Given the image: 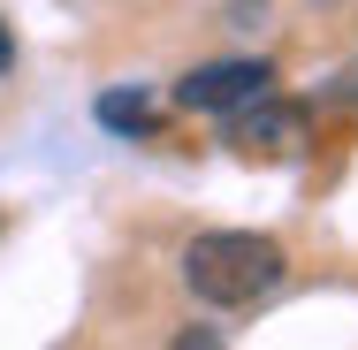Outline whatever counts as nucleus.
Listing matches in <instances>:
<instances>
[{
  "instance_id": "obj_4",
  "label": "nucleus",
  "mask_w": 358,
  "mask_h": 350,
  "mask_svg": "<svg viewBox=\"0 0 358 350\" xmlns=\"http://www.w3.org/2000/svg\"><path fill=\"white\" fill-rule=\"evenodd\" d=\"M99 122L115 138H160V107L145 92H99Z\"/></svg>"
},
{
  "instance_id": "obj_5",
  "label": "nucleus",
  "mask_w": 358,
  "mask_h": 350,
  "mask_svg": "<svg viewBox=\"0 0 358 350\" xmlns=\"http://www.w3.org/2000/svg\"><path fill=\"white\" fill-rule=\"evenodd\" d=\"M0 76H15V31H8V15H0Z\"/></svg>"
},
{
  "instance_id": "obj_2",
  "label": "nucleus",
  "mask_w": 358,
  "mask_h": 350,
  "mask_svg": "<svg viewBox=\"0 0 358 350\" xmlns=\"http://www.w3.org/2000/svg\"><path fill=\"white\" fill-rule=\"evenodd\" d=\"M267 92H275L267 61H206V69H191L176 84V107H191V115H236V107H252Z\"/></svg>"
},
{
  "instance_id": "obj_3",
  "label": "nucleus",
  "mask_w": 358,
  "mask_h": 350,
  "mask_svg": "<svg viewBox=\"0 0 358 350\" xmlns=\"http://www.w3.org/2000/svg\"><path fill=\"white\" fill-rule=\"evenodd\" d=\"M305 138V107H289V99H252V107H236V115H221V145L229 152H252V160H267V152H289V145Z\"/></svg>"
},
{
  "instance_id": "obj_1",
  "label": "nucleus",
  "mask_w": 358,
  "mask_h": 350,
  "mask_svg": "<svg viewBox=\"0 0 358 350\" xmlns=\"http://www.w3.org/2000/svg\"><path fill=\"white\" fill-rule=\"evenodd\" d=\"M183 282L206 305L236 312V305H252V297H267L282 282V244L275 236H252V228H206L183 251Z\"/></svg>"
},
{
  "instance_id": "obj_6",
  "label": "nucleus",
  "mask_w": 358,
  "mask_h": 350,
  "mask_svg": "<svg viewBox=\"0 0 358 350\" xmlns=\"http://www.w3.org/2000/svg\"><path fill=\"white\" fill-rule=\"evenodd\" d=\"M176 350H221V335H206V328H191V335H183Z\"/></svg>"
}]
</instances>
